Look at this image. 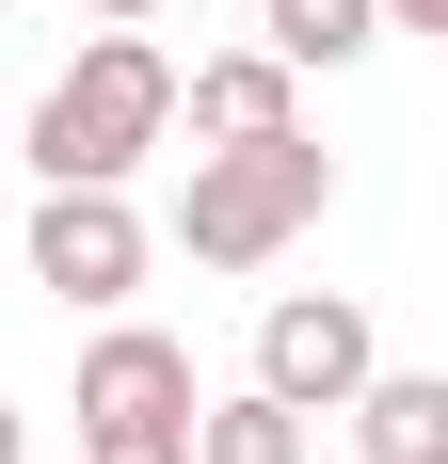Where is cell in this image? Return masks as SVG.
<instances>
[{"mask_svg": "<svg viewBox=\"0 0 448 464\" xmlns=\"http://www.w3.org/2000/svg\"><path fill=\"white\" fill-rule=\"evenodd\" d=\"M161 144H177V64H161V33H96L81 64L33 96L16 160H33L48 192H129V160H161Z\"/></svg>", "mask_w": 448, "mask_h": 464, "instance_id": "1", "label": "cell"}, {"mask_svg": "<svg viewBox=\"0 0 448 464\" xmlns=\"http://www.w3.org/2000/svg\"><path fill=\"white\" fill-rule=\"evenodd\" d=\"M320 208H336V160H320L305 129L209 144V160H192V192H177V256H192V273H272Z\"/></svg>", "mask_w": 448, "mask_h": 464, "instance_id": "2", "label": "cell"}, {"mask_svg": "<svg viewBox=\"0 0 448 464\" xmlns=\"http://www.w3.org/2000/svg\"><path fill=\"white\" fill-rule=\"evenodd\" d=\"M192 353L161 321H96V353L64 369V432H81V464H192Z\"/></svg>", "mask_w": 448, "mask_h": 464, "instance_id": "3", "label": "cell"}, {"mask_svg": "<svg viewBox=\"0 0 448 464\" xmlns=\"http://www.w3.org/2000/svg\"><path fill=\"white\" fill-rule=\"evenodd\" d=\"M368 369H385V321H368L353 288H288L257 321V401H288V417H336Z\"/></svg>", "mask_w": 448, "mask_h": 464, "instance_id": "4", "label": "cell"}, {"mask_svg": "<svg viewBox=\"0 0 448 464\" xmlns=\"http://www.w3.org/2000/svg\"><path fill=\"white\" fill-rule=\"evenodd\" d=\"M144 256H161V240H144L129 192H33V288H64V304L112 321V304L144 288Z\"/></svg>", "mask_w": 448, "mask_h": 464, "instance_id": "5", "label": "cell"}, {"mask_svg": "<svg viewBox=\"0 0 448 464\" xmlns=\"http://www.w3.org/2000/svg\"><path fill=\"white\" fill-rule=\"evenodd\" d=\"M177 129H192V160L209 144H272V129H305V81L272 48H209V64H177Z\"/></svg>", "mask_w": 448, "mask_h": 464, "instance_id": "6", "label": "cell"}, {"mask_svg": "<svg viewBox=\"0 0 448 464\" xmlns=\"http://www.w3.org/2000/svg\"><path fill=\"white\" fill-rule=\"evenodd\" d=\"M336 417H353L368 464H448V384H433V369H368Z\"/></svg>", "mask_w": 448, "mask_h": 464, "instance_id": "7", "label": "cell"}, {"mask_svg": "<svg viewBox=\"0 0 448 464\" xmlns=\"http://www.w3.org/2000/svg\"><path fill=\"white\" fill-rule=\"evenodd\" d=\"M257 48L288 64V81H320V64H368V48H385V0H257Z\"/></svg>", "mask_w": 448, "mask_h": 464, "instance_id": "8", "label": "cell"}, {"mask_svg": "<svg viewBox=\"0 0 448 464\" xmlns=\"http://www.w3.org/2000/svg\"><path fill=\"white\" fill-rule=\"evenodd\" d=\"M192 464H305V417L257 401V384L240 401H192Z\"/></svg>", "mask_w": 448, "mask_h": 464, "instance_id": "9", "label": "cell"}, {"mask_svg": "<svg viewBox=\"0 0 448 464\" xmlns=\"http://www.w3.org/2000/svg\"><path fill=\"white\" fill-rule=\"evenodd\" d=\"M385 33H448V0H385Z\"/></svg>", "mask_w": 448, "mask_h": 464, "instance_id": "10", "label": "cell"}, {"mask_svg": "<svg viewBox=\"0 0 448 464\" xmlns=\"http://www.w3.org/2000/svg\"><path fill=\"white\" fill-rule=\"evenodd\" d=\"M96 16H112V33H144V16H161V0H96Z\"/></svg>", "mask_w": 448, "mask_h": 464, "instance_id": "11", "label": "cell"}, {"mask_svg": "<svg viewBox=\"0 0 448 464\" xmlns=\"http://www.w3.org/2000/svg\"><path fill=\"white\" fill-rule=\"evenodd\" d=\"M0 464H16V401H0Z\"/></svg>", "mask_w": 448, "mask_h": 464, "instance_id": "12", "label": "cell"}, {"mask_svg": "<svg viewBox=\"0 0 448 464\" xmlns=\"http://www.w3.org/2000/svg\"><path fill=\"white\" fill-rule=\"evenodd\" d=\"M0 16H16V0H0Z\"/></svg>", "mask_w": 448, "mask_h": 464, "instance_id": "13", "label": "cell"}]
</instances>
